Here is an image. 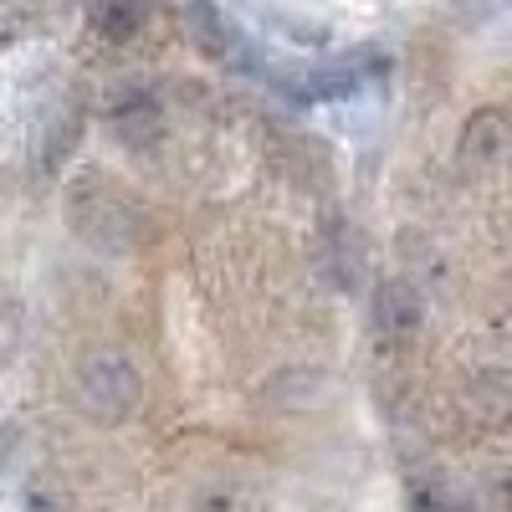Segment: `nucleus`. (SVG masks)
Segmentation results:
<instances>
[{"label":"nucleus","mask_w":512,"mask_h":512,"mask_svg":"<svg viewBox=\"0 0 512 512\" xmlns=\"http://www.w3.org/2000/svg\"><path fill=\"white\" fill-rule=\"evenodd\" d=\"M149 26V0H98L93 6V31L108 47H128Z\"/></svg>","instance_id":"7"},{"label":"nucleus","mask_w":512,"mask_h":512,"mask_svg":"<svg viewBox=\"0 0 512 512\" xmlns=\"http://www.w3.org/2000/svg\"><path fill=\"white\" fill-rule=\"evenodd\" d=\"M144 400V374L123 349H93L77 364V405L98 425H123Z\"/></svg>","instance_id":"1"},{"label":"nucleus","mask_w":512,"mask_h":512,"mask_svg":"<svg viewBox=\"0 0 512 512\" xmlns=\"http://www.w3.org/2000/svg\"><path fill=\"white\" fill-rule=\"evenodd\" d=\"M103 118H108V128H113L128 149H149V144H159V134H164V113H159L154 93L139 88V82H118V88H108Z\"/></svg>","instance_id":"2"},{"label":"nucleus","mask_w":512,"mask_h":512,"mask_svg":"<svg viewBox=\"0 0 512 512\" xmlns=\"http://www.w3.org/2000/svg\"><path fill=\"white\" fill-rule=\"evenodd\" d=\"M113 221H128V210L103 190V185H82L77 195H72V226L88 236L93 246H103V251H118V246H128V236L123 231H113Z\"/></svg>","instance_id":"4"},{"label":"nucleus","mask_w":512,"mask_h":512,"mask_svg":"<svg viewBox=\"0 0 512 512\" xmlns=\"http://www.w3.org/2000/svg\"><path fill=\"white\" fill-rule=\"evenodd\" d=\"M425 318V303H420V292L405 287V282H384L374 292V323L379 333H390V338H410Z\"/></svg>","instance_id":"6"},{"label":"nucleus","mask_w":512,"mask_h":512,"mask_svg":"<svg viewBox=\"0 0 512 512\" xmlns=\"http://www.w3.org/2000/svg\"><path fill=\"white\" fill-rule=\"evenodd\" d=\"M359 82H364L359 67H313V72H292L287 93L303 103H333V98H349Z\"/></svg>","instance_id":"8"},{"label":"nucleus","mask_w":512,"mask_h":512,"mask_svg":"<svg viewBox=\"0 0 512 512\" xmlns=\"http://www.w3.org/2000/svg\"><path fill=\"white\" fill-rule=\"evenodd\" d=\"M512 149V118L502 108H477L472 118L461 123V139H456V164L461 169H487Z\"/></svg>","instance_id":"3"},{"label":"nucleus","mask_w":512,"mask_h":512,"mask_svg":"<svg viewBox=\"0 0 512 512\" xmlns=\"http://www.w3.org/2000/svg\"><path fill=\"white\" fill-rule=\"evenodd\" d=\"M185 26H190V41L210 62H231L236 57V31L226 26L216 0H185Z\"/></svg>","instance_id":"5"},{"label":"nucleus","mask_w":512,"mask_h":512,"mask_svg":"<svg viewBox=\"0 0 512 512\" xmlns=\"http://www.w3.org/2000/svg\"><path fill=\"white\" fill-rule=\"evenodd\" d=\"M492 11H502V6H492V0H466V6H461V21H487Z\"/></svg>","instance_id":"9"}]
</instances>
